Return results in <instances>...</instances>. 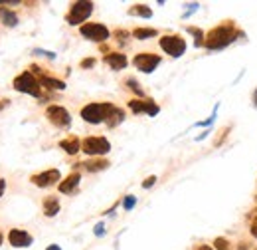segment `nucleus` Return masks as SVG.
Masks as SVG:
<instances>
[{
	"label": "nucleus",
	"mask_w": 257,
	"mask_h": 250,
	"mask_svg": "<svg viewBox=\"0 0 257 250\" xmlns=\"http://www.w3.org/2000/svg\"><path fill=\"white\" fill-rule=\"evenodd\" d=\"M105 64H107L111 70H125L127 64H129V60H127V56L121 54V52H111V54L105 56Z\"/></svg>",
	"instance_id": "14"
},
{
	"label": "nucleus",
	"mask_w": 257,
	"mask_h": 250,
	"mask_svg": "<svg viewBox=\"0 0 257 250\" xmlns=\"http://www.w3.org/2000/svg\"><path fill=\"white\" fill-rule=\"evenodd\" d=\"M2 240H4V234H2V232H0V244H2Z\"/></svg>",
	"instance_id": "39"
},
{
	"label": "nucleus",
	"mask_w": 257,
	"mask_h": 250,
	"mask_svg": "<svg viewBox=\"0 0 257 250\" xmlns=\"http://www.w3.org/2000/svg\"><path fill=\"white\" fill-rule=\"evenodd\" d=\"M214 248H216V250H232V244H230L224 236H218V238L214 240Z\"/></svg>",
	"instance_id": "24"
},
{
	"label": "nucleus",
	"mask_w": 257,
	"mask_h": 250,
	"mask_svg": "<svg viewBox=\"0 0 257 250\" xmlns=\"http://www.w3.org/2000/svg\"><path fill=\"white\" fill-rule=\"evenodd\" d=\"M194 250H214L212 246H206V244H202V246H196Z\"/></svg>",
	"instance_id": "33"
},
{
	"label": "nucleus",
	"mask_w": 257,
	"mask_h": 250,
	"mask_svg": "<svg viewBox=\"0 0 257 250\" xmlns=\"http://www.w3.org/2000/svg\"><path fill=\"white\" fill-rule=\"evenodd\" d=\"M93 12V2H87V0H79V2H73L70 6V12L66 16L68 24L71 26H79L81 22H85Z\"/></svg>",
	"instance_id": "5"
},
{
	"label": "nucleus",
	"mask_w": 257,
	"mask_h": 250,
	"mask_svg": "<svg viewBox=\"0 0 257 250\" xmlns=\"http://www.w3.org/2000/svg\"><path fill=\"white\" fill-rule=\"evenodd\" d=\"M60 179H62V175H60L58 169H47V171H44V173H38V175H32V177H30V181H32L36 187H42V189L56 185Z\"/></svg>",
	"instance_id": "11"
},
{
	"label": "nucleus",
	"mask_w": 257,
	"mask_h": 250,
	"mask_svg": "<svg viewBox=\"0 0 257 250\" xmlns=\"http://www.w3.org/2000/svg\"><path fill=\"white\" fill-rule=\"evenodd\" d=\"M255 201H257V196H255Z\"/></svg>",
	"instance_id": "40"
},
{
	"label": "nucleus",
	"mask_w": 257,
	"mask_h": 250,
	"mask_svg": "<svg viewBox=\"0 0 257 250\" xmlns=\"http://www.w3.org/2000/svg\"><path fill=\"white\" fill-rule=\"evenodd\" d=\"M79 32L83 38L91 40V42H105L111 32L105 24H99V22H87V24H81L79 26Z\"/></svg>",
	"instance_id": "6"
},
{
	"label": "nucleus",
	"mask_w": 257,
	"mask_h": 250,
	"mask_svg": "<svg viewBox=\"0 0 257 250\" xmlns=\"http://www.w3.org/2000/svg\"><path fill=\"white\" fill-rule=\"evenodd\" d=\"M123 119H125V111H123L121 108L113 106L111 111H109V115H107V121H105V123H107L109 127H115V125H119Z\"/></svg>",
	"instance_id": "20"
},
{
	"label": "nucleus",
	"mask_w": 257,
	"mask_h": 250,
	"mask_svg": "<svg viewBox=\"0 0 257 250\" xmlns=\"http://www.w3.org/2000/svg\"><path fill=\"white\" fill-rule=\"evenodd\" d=\"M12 87L20 93H28V95H34V97H40L42 95V85H40V80L34 78L32 72H24L20 76L14 78L12 82Z\"/></svg>",
	"instance_id": "3"
},
{
	"label": "nucleus",
	"mask_w": 257,
	"mask_h": 250,
	"mask_svg": "<svg viewBox=\"0 0 257 250\" xmlns=\"http://www.w3.org/2000/svg\"><path fill=\"white\" fill-rule=\"evenodd\" d=\"M46 117L49 119V123H54V125L60 127V129H68V127L71 125V115H70V111H68L66 108H62V106H49V108L46 110Z\"/></svg>",
	"instance_id": "7"
},
{
	"label": "nucleus",
	"mask_w": 257,
	"mask_h": 250,
	"mask_svg": "<svg viewBox=\"0 0 257 250\" xmlns=\"http://www.w3.org/2000/svg\"><path fill=\"white\" fill-rule=\"evenodd\" d=\"M251 236H255V238H257V224H255V226H251Z\"/></svg>",
	"instance_id": "37"
},
{
	"label": "nucleus",
	"mask_w": 257,
	"mask_h": 250,
	"mask_svg": "<svg viewBox=\"0 0 257 250\" xmlns=\"http://www.w3.org/2000/svg\"><path fill=\"white\" fill-rule=\"evenodd\" d=\"M95 66V58H87V60H81V68H93Z\"/></svg>",
	"instance_id": "27"
},
{
	"label": "nucleus",
	"mask_w": 257,
	"mask_h": 250,
	"mask_svg": "<svg viewBox=\"0 0 257 250\" xmlns=\"http://www.w3.org/2000/svg\"><path fill=\"white\" fill-rule=\"evenodd\" d=\"M129 110L133 113H146V115H157L161 111V108L154 104L152 99H131Z\"/></svg>",
	"instance_id": "10"
},
{
	"label": "nucleus",
	"mask_w": 257,
	"mask_h": 250,
	"mask_svg": "<svg viewBox=\"0 0 257 250\" xmlns=\"http://www.w3.org/2000/svg\"><path fill=\"white\" fill-rule=\"evenodd\" d=\"M36 54H44V56H47V58H51V60L56 58V54H54V52H46V50H36Z\"/></svg>",
	"instance_id": "30"
},
{
	"label": "nucleus",
	"mask_w": 257,
	"mask_h": 250,
	"mask_svg": "<svg viewBox=\"0 0 257 250\" xmlns=\"http://www.w3.org/2000/svg\"><path fill=\"white\" fill-rule=\"evenodd\" d=\"M133 64H135L137 70H140V72H144V74H150V72L157 70V66L161 64V56L152 54V52H140V54L135 56Z\"/></svg>",
	"instance_id": "9"
},
{
	"label": "nucleus",
	"mask_w": 257,
	"mask_h": 250,
	"mask_svg": "<svg viewBox=\"0 0 257 250\" xmlns=\"http://www.w3.org/2000/svg\"><path fill=\"white\" fill-rule=\"evenodd\" d=\"M4 106H8V99H0V110H2Z\"/></svg>",
	"instance_id": "36"
},
{
	"label": "nucleus",
	"mask_w": 257,
	"mask_h": 250,
	"mask_svg": "<svg viewBox=\"0 0 257 250\" xmlns=\"http://www.w3.org/2000/svg\"><path fill=\"white\" fill-rule=\"evenodd\" d=\"M129 14H133V16H142V18H150V16H152V10H150L146 4H135L133 8H129Z\"/></svg>",
	"instance_id": "22"
},
{
	"label": "nucleus",
	"mask_w": 257,
	"mask_h": 250,
	"mask_svg": "<svg viewBox=\"0 0 257 250\" xmlns=\"http://www.w3.org/2000/svg\"><path fill=\"white\" fill-rule=\"evenodd\" d=\"M46 250H62V248H60V246H58V244H51V246H47V248H46Z\"/></svg>",
	"instance_id": "35"
},
{
	"label": "nucleus",
	"mask_w": 257,
	"mask_h": 250,
	"mask_svg": "<svg viewBox=\"0 0 257 250\" xmlns=\"http://www.w3.org/2000/svg\"><path fill=\"white\" fill-rule=\"evenodd\" d=\"M8 242L14 246V248H28L32 244V236L26 232V230H20V228H12L8 232Z\"/></svg>",
	"instance_id": "12"
},
{
	"label": "nucleus",
	"mask_w": 257,
	"mask_h": 250,
	"mask_svg": "<svg viewBox=\"0 0 257 250\" xmlns=\"http://www.w3.org/2000/svg\"><path fill=\"white\" fill-rule=\"evenodd\" d=\"M60 213V201L58 196H46L44 198V215L46 217H56Z\"/></svg>",
	"instance_id": "17"
},
{
	"label": "nucleus",
	"mask_w": 257,
	"mask_h": 250,
	"mask_svg": "<svg viewBox=\"0 0 257 250\" xmlns=\"http://www.w3.org/2000/svg\"><path fill=\"white\" fill-rule=\"evenodd\" d=\"M79 181H81V175H79L77 171H73V173H71V175H68L64 181H60L58 189H60V193H64V194H70V193H73V191L77 189Z\"/></svg>",
	"instance_id": "13"
},
{
	"label": "nucleus",
	"mask_w": 257,
	"mask_h": 250,
	"mask_svg": "<svg viewBox=\"0 0 257 250\" xmlns=\"http://www.w3.org/2000/svg\"><path fill=\"white\" fill-rule=\"evenodd\" d=\"M253 102H255V108H257V89H255V95H253Z\"/></svg>",
	"instance_id": "38"
},
{
	"label": "nucleus",
	"mask_w": 257,
	"mask_h": 250,
	"mask_svg": "<svg viewBox=\"0 0 257 250\" xmlns=\"http://www.w3.org/2000/svg\"><path fill=\"white\" fill-rule=\"evenodd\" d=\"M95 234H97V236L103 234V224H97V226H95Z\"/></svg>",
	"instance_id": "34"
},
{
	"label": "nucleus",
	"mask_w": 257,
	"mask_h": 250,
	"mask_svg": "<svg viewBox=\"0 0 257 250\" xmlns=\"http://www.w3.org/2000/svg\"><path fill=\"white\" fill-rule=\"evenodd\" d=\"M81 151L85 155H93V157H101L111 151V143L105 137H85L81 141Z\"/></svg>",
	"instance_id": "4"
},
{
	"label": "nucleus",
	"mask_w": 257,
	"mask_h": 250,
	"mask_svg": "<svg viewBox=\"0 0 257 250\" xmlns=\"http://www.w3.org/2000/svg\"><path fill=\"white\" fill-rule=\"evenodd\" d=\"M111 108H113V104H109V102L89 104V106H85V108L81 110V117H83V121H87V123L99 125V123H103V121H107V115H109Z\"/></svg>",
	"instance_id": "2"
},
{
	"label": "nucleus",
	"mask_w": 257,
	"mask_h": 250,
	"mask_svg": "<svg viewBox=\"0 0 257 250\" xmlns=\"http://www.w3.org/2000/svg\"><path fill=\"white\" fill-rule=\"evenodd\" d=\"M60 147L64 149L66 153L75 155L77 151H81V141H79L75 135H71V137H68V139H62V141H60Z\"/></svg>",
	"instance_id": "16"
},
{
	"label": "nucleus",
	"mask_w": 257,
	"mask_h": 250,
	"mask_svg": "<svg viewBox=\"0 0 257 250\" xmlns=\"http://www.w3.org/2000/svg\"><path fill=\"white\" fill-rule=\"evenodd\" d=\"M161 48L164 50L168 56L180 58V56L186 52V42H184V38L174 36V34H172V36H163V38H161Z\"/></svg>",
	"instance_id": "8"
},
{
	"label": "nucleus",
	"mask_w": 257,
	"mask_h": 250,
	"mask_svg": "<svg viewBox=\"0 0 257 250\" xmlns=\"http://www.w3.org/2000/svg\"><path fill=\"white\" fill-rule=\"evenodd\" d=\"M249 224H251V226H255V224H257V209L249 213Z\"/></svg>",
	"instance_id": "28"
},
{
	"label": "nucleus",
	"mask_w": 257,
	"mask_h": 250,
	"mask_svg": "<svg viewBox=\"0 0 257 250\" xmlns=\"http://www.w3.org/2000/svg\"><path fill=\"white\" fill-rule=\"evenodd\" d=\"M40 85H42V87H47V89H58V91L66 89V83H64L62 80L49 78V76H42V78H40Z\"/></svg>",
	"instance_id": "19"
},
{
	"label": "nucleus",
	"mask_w": 257,
	"mask_h": 250,
	"mask_svg": "<svg viewBox=\"0 0 257 250\" xmlns=\"http://www.w3.org/2000/svg\"><path fill=\"white\" fill-rule=\"evenodd\" d=\"M154 183H157V177H148V179H144L142 187H144V189H148V187H152Z\"/></svg>",
	"instance_id": "29"
},
{
	"label": "nucleus",
	"mask_w": 257,
	"mask_h": 250,
	"mask_svg": "<svg viewBox=\"0 0 257 250\" xmlns=\"http://www.w3.org/2000/svg\"><path fill=\"white\" fill-rule=\"evenodd\" d=\"M135 205H137V196L127 194V196H125V201H123V209H125V211H131Z\"/></svg>",
	"instance_id": "25"
},
{
	"label": "nucleus",
	"mask_w": 257,
	"mask_h": 250,
	"mask_svg": "<svg viewBox=\"0 0 257 250\" xmlns=\"http://www.w3.org/2000/svg\"><path fill=\"white\" fill-rule=\"evenodd\" d=\"M0 20H2V24L8 26V28H14L18 24V16L6 6H0Z\"/></svg>",
	"instance_id": "18"
},
{
	"label": "nucleus",
	"mask_w": 257,
	"mask_h": 250,
	"mask_svg": "<svg viewBox=\"0 0 257 250\" xmlns=\"http://www.w3.org/2000/svg\"><path fill=\"white\" fill-rule=\"evenodd\" d=\"M4 189H6V181H4V179H0V196L4 194Z\"/></svg>",
	"instance_id": "31"
},
{
	"label": "nucleus",
	"mask_w": 257,
	"mask_h": 250,
	"mask_svg": "<svg viewBox=\"0 0 257 250\" xmlns=\"http://www.w3.org/2000/svg\"><path fill=\"white\" fill-rule=\"evenodd\" d=\"M255 250H257V248H255Z\"/></svg>",
	"instance_id": "41"
},
{
	"label": "nucleus",
	"mask_w": 257,
	"mask_h": 250,
	"mask_svg": "<svg viewBox=\"0 0 257 250\" xmlns=\"http://www.w3.org/2000/svg\"><path fill=\"white\" fill-rule=\"evenodd\" d=\"M188 32L190 34H194L196 36V46H200V44H204V34H202V30H198V28H188Z\"/></svg>",
	"instance_id": "26"
},
{
	"label": "nucleus",
	"mask_w": 257,
	"mask_h": 250,
	"mask_svg": "<svg viewBox=\"0 0 257 250\" xmlns=\"http://www.w3.org/2000/svg\"><path fill=\"white\" fill-rule=\"evenodd\" d=\"M159 32L154 30V28H135L133 30V38L137 40H148V38H154Z\"/></svg>",
	"instance_id": "21"
},
{
	"label": "nucleus",
	"mask_w": 257,
	"mask_h": 250,
	"mask_svg": "<svg viewBox=\"0 0 257 250\" xmlns=\"http://www.w3.org/2000/svg\"><path fill=\"white\" fill-rule=\"evenodd\" d=\"M127 87H129L131 91H135L139 97H142V95H144L142 87H140V85H139V82H137V80H133V78H129V80H127Z\"/></svg>",
	"instance_id": "23"
},
{
	"label": "nucleus",
	"mask_w": 257,
	"mask_h": 250,
	"mask_svg": "<svg viewBox=\"0 0 257 250\" xmlns=\"http://www.w3.org/2000/svg\"><path fill=\"white\" fill-rule=\"evenodd\" d=\"M115 36L121 40V38H127V32H125V30H117V32H115Z\"/></svg>",
	"instance_id": "32"
},
{
	"label": "nucleus",
	"mask_w": 257,
	"mask_h": 250,
	"mask_svg": "<svg viewBox=\"0 0 257 250\" xmlns=\"http://www.w3.org/2000/svg\"><path fill=\"white\" fill-rule=\"evenodd\" d=\"M237 34L239 32H235L232 24H222V26H218V28H214V30L208 32V36H206V40H204V46L208 48V50L226 48V46H230L235 40Z\"/></svg>",
	"instance_id": "1"
},
{
	"label": "nucleus",
	"mask_w": 257,
	"mask_h": 250,
	"mask_svg": "<svg viewBox=\"0 0 257 250\" xmlns=\"http://www.w3.org/2000/svg\"><path fill=\"white\" fill-rule=\"evenodd\" d=\"M85 171H89V173H97V171H105L111 163L107 161V159H89V161H85V163H79Z\"/></svg>",
	"instance_id": "15"
}]
</instances>
